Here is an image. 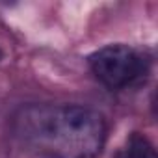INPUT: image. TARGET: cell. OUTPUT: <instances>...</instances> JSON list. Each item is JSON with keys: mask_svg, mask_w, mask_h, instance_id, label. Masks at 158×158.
Returning a JSON list of instances; mask_svg holds the SVG:
<instances>
[{"mask_svg": "<svg viewBox=\"0 0 158 158\" xmlns=\"http://www.w3.org/2000/svg\"><path fill=\"white\" fill-rule=\"evenodd\" d=\"M17 139L47 158H95L106 139L99 112L78 104H32L13 119Z\"/></svg>", "mask_w": 158, "mask_h": 158, "instance_id": "6da1fadb", "label": "cell"}, {"mask_svg": "<svg viewBox=\"0 0 158 158\" xmlns=\"http://www.w3.org/2000/svg\"><path fill=\"white\" fill-rule=\"evenodd\" d=\"M89 67L99 80L112 88H125L141 74V56L127 45H108L89 56Z\"/></svg>", "mask_w": 158, "mask_h": 158, "instance_id": "7a4b0ae2", "label": "cell"}, {"mask_svg": "<svg viewBox=\"0 0 158 158\" xmlns=\"http://www.w3.org/2000/svg\"><path fill=\"white\" fill-rule=\"evenodd\" d=\"M128 158H156V149L149 141L147 136L134 132L128 138V149H127Z\"/></svg>", "mask_w": 158, "mask_h": 158, "instance_id": "3957f363", "label": "cell"}]
</instances>
